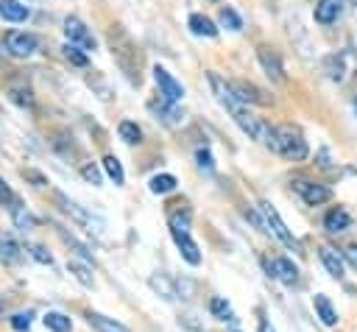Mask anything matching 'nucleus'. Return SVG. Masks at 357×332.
Wrapping results in <instances>:
<instances>
[{"mask_svg": "<svg viewBox=\"0 0 357 332\" xmlns=\"http://www.w3.org/2000/svg\"><path fill=\"white\" fill-rule=\"evenodd\" d=\"M45 326L53 329V332H73V321L64 315V312H45Z\"/></svg>", "mask_w": 357, "mask_h": 332, "instance_id": "22", "label": "nucleus"}, {"mask_svg": "<svg viewBox=\"0 0 357 332\" xmlns=\"http://www.w3.org/2000/svg\"><path fill=\"white\" fill-rule=\"evenodd\" d=\"M151 112L162 114V120H165V123H170V126H178V123L184 120V114H181L173 103H165V100H162V103H151Z\"/></svg>", "mask_w": 357, "mask_h": 332, "instance_id": "21", "label": "nucleus"}, {"mask_svg": "<svg viewBox=\"0 0 357 332\" xmlns=\"http://www.w3.org/2000/svg\"><path fill=\"white\" fill-rule=\"evenodd\" d=\"M257 59H259V64H262V70L268 73V78H273V81H284V67H282V59H279V53L276 50H271V47H257Z\"/></svg>", "mask_w": 357, "mask_h": 332, "instance_id": "10", "label": "nucleus"}, {"mask_svg": "<svg viewBox=\"0 0 357 332\" xmlns=\"http://www.w3.org/2000/svg\"><path fill=\"white\" fill-rule=\"evenodd\" d=\"M28 251H31V257H33V259H39V262H45V265H50V262H53V257H50L42 246H28Z\"/></svg>", "mask_w": 357, "mask_h": 332, "instance_id": "35", "label": "nucleus"}, {"mask_svg": "<svg viewBox=\"0 0 357 332\" xmlns=\"http://www.w3.org/2000/svg\"><path fill=\"white\" fill-rule=\"evenodd\" d=\"M11 218H14V223H17V229H20V232H31V229H33V223H36V220H33V215H31L28 209H22L17 201H14V206H11Z\"/></svg>", "mask_w": 357, "mask_h": 332, "instance_id": "26", "label": "nucleus"}, {"mask_svg": "<svg viewBox=\"0 0 357 332\" xmlns=\"http://www.w3.org/2000/svg\"><path fill=\"white\" fill-rule=\"evenodd\" d=\"M6 47H8L11 56L25 59V56H31L39 47V39L33 33H25V31H8L6 33Z\"/></svg>", "mask_w": 357, "mask_h": 332, "instance_id": "9", "label": "nucleus"}, {"mask_svg": "<svg viewBox=\"0 0 357 332\" xmlns=\"http://www.w3.org/2000/svg\"><path fill=\"white\" fill-rule=\"evenodd\" d=\"M293 187H296V193L304 198V204H307V206H318V204H324V201H329V198H332V190H329V187H324V184H318V181L296 179V181H293Z\"/></svg>", "mask_w": 357, "mask_h": 332, "instance_id": "8", "label": "nucleus"}, {"mask_svg": "<svg viewBox=\"0 0 357 332\" xmlns=\"http://www.w3.org/2000/svg\"><path fill=\"white\" fill-rule=\"evenodd\" d=\"M354 112H357V98H354Z\"/></svg>", "mask_w": 357, "mask_h": 332, "instance_id": "40", "label": "nucleus"}, {"mask_svg": "<svg viewBox=\"0 0 357 332\" xmlns=\"http://www.w3.org/2000/svg\"><path fill=\"white\" fill-rule=\"evenodd\" d=\"M209 312H212V318H218V321H234V310H231V304H229L223 296H212V299H209Z\"/></svg>", "mask_w": 357, "mask_h": 332, "instance_id": "19", "label": "nucleus"}, {"mask_svg": "<svg viewBox=\"0 0 357 332\" xmlns=\"http://www.w3.org/2000/svg\"><path fill=\"white\" fill-rule=\"evenodd\" d=\"M8 53V47H6V39H0V59Z\"/></svg>", "mask_w": 357, "mask_h": 332, "instance_id": "39", "label": "nucleus"}, {"mask_svg": "<svg viewBox=\"0 0 357 332\" xmlns=\"http://www.w3.org/2000/svg\"><path fill=\"white\" fill-rule=\"evenodd\" d=\"M343 257H346V262H351V265L357 268V246H349V248L343 251Z\"/></svg>", "mask_w": 357, "mask_h": 332, "instance_id": "37", "label": "nucleus"}, {"mask_svg": "<svg viewBox=\"0 0 357 332\" xmlns=\"http://www.w3.org/2000/svg\"><path fill=\"white\" fill-rule=\"evenodd\" d=\"M0 17L6 22H25L31 17V8L20 0H0Z\"/></svg>", "mask_w": 357, "mask_h": 332, "instance_id": "14", "label": "nucleus"}, {"mask_svg": "<svg viewBox=\"0 0 357 332\" xmlns=\"http://www.w3.org/2000/svg\"><path fill=\"white\" fill-rule=\"evenodd\" d=\"M318 257H321V262H324V268H326L329 276H335V279L343 276V257H340L335 248L321 246V248H318Z\"/></svg>", "mask_w": 357, "mask_h": 332, "instance_id": "15", "label": "nucleus"}, {"mask_svg": "<svg viewBox=\"0 0 357 332\" xmlns=\"http://www.w3.org/2000/svg\"><path fill=\"white\" fill-rule=\"evenodd\" d=\"M312 310H315V315L321 318L324 326H337V310L332 307V301L324 293H315L312 296Z\"/></svg>", "mask_w": 357, "mask_h": 332, "instance_id": "13", "label": "nucleus"}, {"mask_svg": "<svg viewBox=\"0 0 357 332\" xmlns=\"http://www.w3.org/2000/svg\"><path fill=\"white\" fill-rule=\"evenodd\" d=\"M11 326H14L17 332H25V329L31 326V312H17V315H11Z\"/></svg>", "mask_w": 357, "mask_h": 332, "instance_id": "33", "label": "nucleus"}, {"mask_svg": "<svg viewBox=\"0 0 357 332\" xmlns=\"http://www.w3.org/2000/svg\"><path fill=\"white\" fill-rule=\"evenodd\" d=\"M67 268H70V273H73L84 287H92V285H95V279H92L89 268H86V265H81L78 259H70V262H67Z\"/></svg>", "mask_w": 357, "mask_h": 332, "instance_id": "29", "label": "nucleus"}, {"mask_svg": "<svg viewBox=\"0 0 357 332\" xmlns=\"http://www.w3.org/2000/svg\"><path fill=\"white\" fill-rule=\"evenodd\" d=\"M64 36H67V45H75L81 50H95V36L78 17L64 20Z\"/></svg>", "mask_w": 357, "mask_h": 332, "instance_id": "6", "label": "nucleus"}, {"mask_svg": "<svg viewBox=\"0 0 357 332\" xmlns=\"http://www.w3.org/2000/svg\"><path fill=\"white\" fill-rule=\"evenodd\" d=\"M340 11H343V0H321L315 6V22L329 25V22H335L340 17Z\"/></svg>", "mask_w": 357, "mask_h": 332, "instance_id": "16", "label": "nucleus"}, {"mask_svg": "<svg viewBox=\"0 0 357 332\" xmlns=\"http://www.w3.org/2000/svg\"><path fill=\"white\" fill-rule=\"evenodd\" d=\"M218 20H220V25L229 28V31H243V20H240V14H237L231 6H223L220 14H218Z\"/></svg>", "mask_w": 357, "mask_h": 332, "instance_id": "28", "label": "nucleus"}, {"mask_svg": "<svg viewBox=\"0 0 357 332\" xmlns=\"http://www.w3.org/2000/svg\"><path fill=\"white\" fill-rule=\"evenodd\" d=\"M265 271H268V276H273L282 285H296L298 282V268L287 257H271V259H265Z\"/></svg>", "mask_w": 357, "mask_h": 332, "instance_id": "7", "label": "nucleus"}, {"mask_svg": "<svg viewBox=\"0 0 357 332\" xmlns=\"http://www.w3.org/2000/svg\"><path fill=\"white\" fill-rule=\"evenodd\" d=\"M259 332H276V329H273L268 321H262V324H259Z\"/></svg>", "mask_w": 357, "mask_h": 332, "instance_id": "38", "label": "nucleus"}, {"mask_svg": "<svg viewBox=\"0 0 357 332\" xmlns=\"http://www.w3.org/2000/svg\"><path fill=\"white\" fill-rule=\"evenodd\" d=\"M276 128H279V156H287V159H293V162L307 159L310 148H307L304 134H301L296 126H290V123L276 126Z\"/></svg>", "mask_w": 357, "mask_h": 332, "instance_id": "2", "label": "nucleus"}, {"mask_svg": "<svg viewBox=\"0 0 357 332\" xmlns=\"http://www.w3.org/2000/svg\"><path fill=\"white\" fill-rule=\"evenodd\" d=\"M259 212H262L265 229H268L279 243H284L287 248H296V251H298V240H296V237H293V232L284 226V220H282V215L276 212V206H273L271 201H259Z\"/></svg>", "mask_w": 357, "mask_h": 332, "instance_id": "4", "label": "nucleus"}, {"mask_svg": "<svg viewBox=\"0 0 357 332\" xmlns=\"http://www.w3.org/2000/svg\"><path fill=\"white\" fill-rule=\"evenodd\" d=\"M176 176H170V173H156L151 181H148V187H151V193L153 195H165V193H173L176 190Z\"/></svg>", "mask_w": 357, "mask_h": 332, "instance_id": "18", "label": "nucleus"}, {"mask_svg": "<svg viewBox=\"0 0 357 332\" xmlns=\"http://www.w3.org/2000/svg\"><path fill=\"white\" fill-rule=\"evenodd\" d=\"M231 86H234V92H237V98L248 106V103H259V106H271V98L259 89V86H254V84H245V81H231Z\"/></svg>", "mask_w": 357, "mask_h": 332, "instance_id": "11", "label": "nucleus"}, {"mask_svg": "<svg viewBox=\"0 0 357 332\" xmlns=\"http://www.w3.org/2000/svg\"><path fill=\"white\" fill-rule=\"evenodd\" d=\"M56 201H59V204H61V209H64L75 223H81L86 232H92V234H103V229H106L103 218L92 215L89 209H84L81 204H75V201H73V198H67L64 193H56Z\"/></svg>", "mask_w": 357, "mask_h": 332, "instance_id": "3", "label": "nucleus"}, {"mask_svg": "<svg viewBox=\"0 0 357 332\" xmlns=\"http://www.w3.org/2000/svg\"><path fill=\"white\" fill-rule=\"evenodd\" d=\"M209 3H218V0H209Z\"/></svg>", "mask_w": 357, "mask_h": 332, "instance_id": "41", "label": "nucleus"}, {"mask_svg": "<svg viewBox=\"0 0 357 332\" xmlns=\"http://www.w3.org/2000/svg\"><path fill=\"white\" fill-rule=\"evenodd\" d=\"M117 134H120V139L128 142V145L142 142V128H139L137 123H131V120H123V123L117 126Z\"/></svg>", "mask_w": 357, "mask_h": 332, "instance_id": "23", "label": "nucleus"}, {"mask_svg": "<svg viewBox=\"0 0 357 332\" xmlns=\"http://www.w3.org/2000/svg\"><path fill=\"white\" fill-rule=\"evenodd\" d=\"M86 321L98 329V332H128L123 324H117L114 318H106V315H98V312H86Z\"/></svg>", "mask_w": 357, "mask_h": 332, "instance_id": "20", "label": "nucleus"}, {"mask_svg": "<svg viewBox=\"0 0 357 332\" xmlns=\"http://www.w3.org/2000/svg\"><path fill=\"white\" fill-rule=\"evenodd\" d=\"M151 287H153V290H159L165 299H176V293H173V285H170L165 276H153V279H151Z\"/></svg>", "mask_w": 357, "mask_h": 332, "instance_id": "30", "label": "nucleus"}, {"mask_svg": "<svg viewBox=\"0 0 357 332\" xmlns=\"http://www.w3.org/2000/svg\"><path fill=\"white\" fill-rule=\"evenodd\" d=\"M187 25H190V31H192L195 36H206V39H215V36H218V25H215L206 14H190Z\"/></svg>", "mask_w": 357, "mask_h": 332, "instance_id": "17", "label": "nucleus"}, {"mask_svg": "<svg viewBox=\"0 0 357 332\" xmlns=\"http://www.w3.org/2000/svg\"><path fill=\"white\" fill-rule=\"evenodd\" d=\"M0 259H3V262H20V259H22V248H20L11 237H3V240H0Z\"/></svg>", "mask_w": 357, "mask_h": 332, "instance_id": "27", "label": "nucleus"}, {"mask_svg": "<svg viewBox=\"0 0 357 332\" xmlns=\"http://www.w3.org/2000/svg\"><path fill=\"white\" fill-rule=\"evenodd\" d=\"M351 226V215L343 209V206H335V209H329L326 215H324V229L329 232V234H340V232H346Z\"/></svg>", "mask_w": 357, "mask_h": 332, "instance_id": "12", "label": "nucleus"}, {"mask_svg": "<svg viewBox=\"0 0 357 332\" xmlns=\"http://www.w3.org/2000/svg\"><path fill=\"white\" fill-rule=\"evenodd\" d=\"M81 176H84L86 181H92V184H100V170H98L95 165H84V167H81Z\"/></svg>", "mask_w": 357, "mask_h": 332, "instance_id": "34", "label": "nucleus"}, {"mask_svg": "<svg viewBox=\"0 0 357 332\" xmlns=\"http://www.w3.org/2000/svg\"><path fill=\"white\" fill-rule=\"evenodd\" d=\"M170 234L181 251V257L190 262V265H201V248L198 243L190 237V215L187 212H173L170 215Z\"/></svg>", "mask_w": 357, "mask_h": 332, "instance_id": "1", "label": "nucleus"}, {"mask_svg": "<svg viewBox=\"0 0 357 332\" xmlns=\"http://www.w3.org/2000/svg\"><path fill=\"white\" fill-rule=\"evenodd\" d=\"M0 204H14V193L8 190V184L0 179Z\"/></svg>", "mask_w": 357, "mask_h": 332, "instance_id": "36", "label": "nucleus"}, {"mask_svg": "<svg viewBox=\"0 0 357 332\" xmlns=\"http://www.w3.org/2000/svg\"><path fill=\"white\" fill-rule=\"evenodd\" d=\"M103 170H106V176L114 181V184H123L126 181V173H123V165H120V159L114 156V153H109L106 159H103Z\"/></svg>", "mask_w": 357, "mask_h": 332, "instance_id": "25", "label": "nucleus"}, {"mask_svg": "<svg viewBox=\"0 0 357 332\" xmlns=\"http://www.w3.org/2000/svg\"><path fill=\"white\" fill-rule=\"evenodd\" d=\"M8 98L17 103V106H22V109H33V92L28 89V86H8Z\"/></svg>", "mask_w": 357, "mask_h": 332, "instance_id": "24", "label": "nucleus"}, {"mask_svg": "<svg viewBox=\"0 0 357 332\" xmlns=\"http://www.w3.org/2000/svg\"><path fill=\"white\" fill-rule=\"evenodd\" d=\"M153 81H156V86H159V95H162V100L165 103H178L181 98H184V84L178 81V78H173L165 67H153Z\"/></svg>", "mask_w": 357, "mask_h": 332, "instance_id": "5", "label": "nucleus"}, {"mask_svg": "<svg viewBox=\"0 0 357 332\" xmlns=\"http://www.w3.org/2000/svg\"><path fill=\"white\" fill-rule=\"evenodd\" d=\"M64 56H67L75 67H86V61H89V59L81 53V47H75V45H67V47H64Z\"/></svg>", "mask_w": 357, "mask_h": 332, "instance_id": "31", "label": "nucleus"}, {"mask_svg": "<svg viewBox=\"0 0 357 332\" xmlns=\"http://www.w3.org/2000/svg\"><path fill=\"white\" fill-rule=\"evenodd\" d=\"M195 159H198V167H201V170H206V173H212V170H215V159H212V153H209L206 148H198Z\"/></svg>", "mask_w": 357, "mask_h": 332, "instance_id": "32", "label": "nucleus"}]
</instances>
